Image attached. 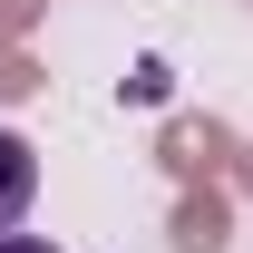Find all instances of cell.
<instances>
[{"label": "cell", "mask_w": 253, "mask_h": 253, "mask_svg": "<svg viewBox=\"0 0 253 253\" xmlns=\"http://www.w3.org/2000/svg\"><path fill=\"white\" fill-rule=\"evenodd\" d=\"M30 195H39V146L20 136V126H0V234L30 214Z\"/></svg>", "instance_id": "3"}, {"label": "cell", "mask_w": 253, "mask_h": 253, "mask_svg": "<svg viewBox=\"0 0 253 253\" xmlns=\"http://www.w3.org/2000/svg\"><path fill=\"white\" fill-rule=\"evenodd\" d=\"M39 10H49V0H0V39H30Z\"/></svg>", "instance_id": "5"}, {"label": "cell", "mask_w": 253, "mask_h": 253, "mask_svg": "<svg viewBox=\"0 0 253 253\" xmlns=\"http://www.w3.org/2000/svg\"><path fill=\"white\" fill-rule=\"evenodd\" d=\"M234 185H244V195H253V136H244V166H234Z\"/></svg>", "instance_id": "7"}, {"label": "cell", "mask_w": 253, "mask_h": 253, "mask_svg": "<svg viewBox=\"0 0 253 253\" xmlns=\"http://www.w3.org/2000/svg\"><path fill=\"white\" fill-rule=\"evenodd\" d=\"M49 88V68H39L30 39H0V107H30V97Z\"/></svg>", "instance_id": "4"}, {"label": "cell", "mask_w": 253, "mask_h": 253, "mask_svg": "<svg viewBox=\"0 0 253 253\" xmlns=\"http://www.w3.org/2000/svg\"><path fill=\"white\" fill-rule=\"evenodd\" d=\"M0 253H59V244H39V234H0Z\"/></svg>", "instance_id": "6"}, {"label": "cell", "mask_w": 253, "mask_h": 253, "mask_svg": "<svg viewBox=\"0 0 253 253\" xmlns=\"http://www.w3.org/2000/svg\"><path fill=\"white\" fill-rule=\"evenodd\" d=\"M224 244H234V195H224V185H175L166 253H224Z\"/></svg>", "instance_id": "2"}, {"label": "cell", "mask_w": 253, "mask_h": 253, "mask_svg": "<svg viewBox=\"0 0 253 253\" xmlns=\"http://www.w3.org/2000/svg\"><path fill=\"white\" fill-rule=\"evenodd\" d=\"M244 10H253V0H244Z\"/></svg>", "instance_id": "8"}, {"label": "cell", "mask_w": 253, "mask_h": 253, "mask_svg": "<svg viewBox=\"0 0 253 253\" xmlns=\"http://www.w3.org/2000/svg\"><path fill=\"white\" fill-rule=\"evenodd\" d=\"M156 166L175 175V185H224V175L244 166V136H234L214 107H185V117L156 126Z\"/></svg>", "instance_id": "1"}]
</instances>
